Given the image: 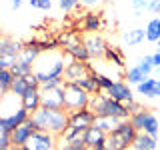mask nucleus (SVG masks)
Returning <instances> with one entry per match:
<instances>
[{
  "label": "nucleus",
  "instance_id": "f257e3e1",
  "mask_svg": "<svg viewBox=\"0 0 160 150\" xmlns=\"http://www.w3.org/2000/svg\"><path fill=\"white\" fill-rule=\"evenodd\" d=\"M66 62H64V50L62 48H54V50H46V52H40L38 58L34 60V68L32 72L38 76L40 84L46 82L50 78H58L64 74Z\"/></svg>",
  "mask_w": 160,
  "mask_h": 150
},
{
  "label": "nucleus",
  "instance_id": "f03ea898",
  "mask_svg": "<svg viewBox=\"0 0 160 150\" xmlns=\"http://www.w3.org/2000/svg\"><path fill=\"white\" fill-rule=\"evenodd\" d=\"M36 122V130H44L54 136H60L68 128V112L66 110H54V108H44L40 106L34 114H30Z\"/></svg>",
  "mask_w": 160,
  "mask_h": 150
},
{
  "label": "nucleus",
  "instance_id": "7ed1b4c3",
  "mask_svg": "<svg viewBox=\"0 0 160 150\" xmlns=\"http://www.w3.org/2000/svg\"><path fill=\"white\" fill-rule=\"evenodd\" d=\"M88 108L92 110L94 116H114V118H120V120H128L130 118V112H128L126 104L110 98L106 94V90H100L96 94H90Z\"/></svg>",
  "mask_w": 160,
  "mask_h": 150
},
{
  "label": "nucleus",
  "instance_id": "20e7f679",
  "mask_svg": "<svg viewBox=\"0 0 160 150\" xmlns=\"http://www.w3.org/2000/svg\"><path fill=\"white\" fill-rule=\"evenodd\" d=\"M136 130L130 120H122L112 132L106 134V150H128L134 142Z\"/></svg>",
  "mask_w": 160,
  "mask_h": 150
},
{
  "label": "nucleus",
  "instance_id": "39448f33",
  "mask_svg": "<svg viewBox=\"0 0 160 150\" xmlns=\"http://www.w3.org/2000/svg\"><path fill=\"white\" fill-rule=\"evenodd\" d=\"M88 100H90V94L86 90L76 86L74 82L64 84V110L66 112H76L80 108H86Z\"/></svg>",
  "mask_w": 160,
  "mask_h": 150
},
{
  "label": "nucleus",
  "instance_id": "423d86ee",
  "mask_svg": "<svg viewBox=\"0 0 160 150\" xmlns=\"http://www.w3.org/2000/svg\"><path fill=\"white\" fill-rule=\"evenodd\" d=\"M56 144H58V136L44 132V130H34L24 146H28L30 150H56Z\"/></svg>",
  "mask_w": 160,
  "mask_h": 150
},
{
  "label": "nucleus",
  "instance_id": "0eeeda50",
  "mask_svg": "<svg viewBox=\"0 0 160 150\" xmlns=\"http://www.w3.org/2000/svg\"><path fill=\"white\" fill-rule=\"evenodd\" d=\"M82 42L84 46L88 48V54H90V60L92 58H104V52H106V46L108 42L104 40V36H100L98 32H86L82 36Z\"/></svg>",
  "mask_w": 160,
  "mask_h": 150
},
{
  "label": "nucleus",
  "instance_id": "6e6552de",
  "mask_svg": "<svg viewBox=\"0 0 160 150\" xmlns=\"http://www.w3.org/2000/svg\"><path fill=\"white\" fill-rule=\"evenodd\" d=\"M34 130H36V122H34L32 116H28L22 124H18L16 128L10 130V144L12 146H24Z\"/></svg>",
  "mask_w": 160,
  "mask_h": 150
},
{
  "label": "nucleus",
  "instance_id": "1a4fd4ad",
  "mask_svg": "<svg viewBox=\"0 0 160 150\" xmlns=\"http://www.w3.org/2000/svg\"><path fill=\"white\" fill-rule=\"evenodd\" d=\"M40 92H42L40 106L54 108V110L64 108V86H54V88H48V90H40Z\"/></svg>",
  "mask_w": 160,
  "mask_h": 150
},
{
  "label": "nucleus",
  "instance_id": "9d476101",
  "mask_svg": "<svg viewBox=\"0 0 160 150\" xmlns=\"http://www.w3.org/2000/svg\"><path fill=\"white\" fill-rule=\"evenodd\" d=\"M106 94L110 98L122 102V104H128V102L134 100V92H132V88H130V84L126 82V80H114L112 86L106 90Z\"/></svg>",
  "mask_w": 160,
  "mask_h": 150
},
{
  "label": "nucleus",
  "instance_id": "9b49d317",
  "mask_svg": "<svg viewBox=\"0 0 160 150\" xmlns=\"http://www.w3.org/2000/svg\"><path fill=\"white\" fill-rule=\"evenodd\" d=\"M92 122H94V114L88 106L80 108L76 112H68V126H76V128L86 132V128L92 126Z\"/></svg>",
  "mask_w": 160,
  "mask_h": 150
},
{
  "label": "nucleus",
  "instance_id": "f8f14e48",
  "mask_svg": "<svg viewBox=\"0 0 160 150\" xmlns=\"http://www.w3.org/2000/svg\"><path fill=\"white\" fill-rule=\"evenodd\" d=\"M84 144L90 150H106V132L96 126H88L84 132Z\"/></svg>",
  "mask_w": 160,
  "mask_h": 150
},
{
  "label": "nucleus",
  "instance_id": "ddd939ff",
  "mask_svg": "<svg viewBox=\"0 0 160 150\" xmlns=\"http://www.w3.org/2000/svg\"><path fill=\"white\" fill-rule=\"evenodd\" d=\"M90 68H92L90 60H88V62H82V60H74L72 64H68V66L64 68V74H62V76H64V80H66V82H74V80L86 76V74L90 72Z\"/></svg>",
  "mask_w": 160,
  "mask_h": 150
},
{
  "label": "nucleus",
  "instance_id": "4468645a",
  "mask_svg": "<svg viewBox=\"0 0 160 150\" xmlns=\"http://www.w3.org/2000/svg\"><path fill=\"white\" fill-rule=\"evenodd\" d=\"M40 100H42V92H40V88H32V86H28V90L20 96L22 108L26 110L28 114H34L40 108Z\"/></svg>",
  "mask_w": 160,
  "mask_h": 150
},
{
  "label": "nucleus",
  "instance_id": "2eb2a0df",
  "mask_svg": "<svg viewBox=\"0 0 160 150\" xmlns=\"http://www.w3.org/2000/svg\"><path fill=\"white\" fill-rule=\"evenodd\" d=\"M28 116H30V114H28L24 108H20L18 112L10 114V116H0V132H8V134H10V130L16 128L18 124H22Z\"/></svg>",
  "mask_w": 160,
  "mask_h": 150
},
{
  "label": "nucleus",
  "instance_id": "dca6fc26",
  "mask_svg": "<svg viewBox=\"0 0 160 150\" xmlns=\"http://www.w3.org/2000/svg\"><path fill=\"white\" fill-rule=\"evenodd\" d=\"M24 44L16 38H10V36H2L0 38V56H12L18 58V54L22 52Z\"/></svg>",
  "mask_w": 160,
  "mask_h": 150
},
{
  "label": "nucleus",
  "instance_id": "f3484780",
  "mask_svg": "<svg viewBox=\"0 0 160 150\" xmlns=\"http://www.w3.org/2000/svg\"><path fill=\"white\" fill-rule=\"evenodd\" d=\"M158 146V138L150 136L146 132H136L134 136V142H132V150H156Z\"/></svg>",
  "mask_w": 160,
  "mask_h": 150
},
{
  "label": "nucleus",
  "instance_id": "a211bd4d",
  "mask_svg": "<svg viewBox=\"0 0 160 150\" xmlns=\"http://www.w3.org/2000/svg\"><path fill=\"white\" fill-rule=\"evenodd\" d=\"M96 74H98L96 70L90 68V72L86 74V76L74 80V84H76V86H80L82 90H86L88 94H96V92H100V86H98V82H96Z\"/></svg>",
  "mask_w": 160,
  "mask_h": 150
},
{
  "label": "nucleus",
  "instance_id": "6ab92c4d",
  "mask_svg": "<svg viewBox=\"0 0 160 150\" xmlns=\"http://www.w3.org/2000/svg\"><path fill=\"white\" fill-rule=\"evenodd\" d=\"M152 110H148V108H142V110H138V112H134V114H130V124L134 126V130L136 132H142L144 126H146V122H148V118L152 116Z\"/></svg>",
  "mask_w": 160,
  "mask_h": 150
},
{
  "label": "nucleus",
  "instance_id": "aec40b11",
  "mask_svg": "<svg viewBox=\"0 0 160 150\" xmlns=\"http://www.w3.org/2000/svg\"><path fill=\"white\" fill-rule=\"evenodd\" d=\"M64 52L72 54L74 60H82V62H88V60H90L88 48L84 46L82 40H78V42H74V44H68V46H64Z\"/></svg>",
  "mask_w": 160,
  "mask_h": 150
},
{
  "label": "nucleus",
  "instance_id": "412c9836",
  "mask_svg": "<svg viewBox=\"0 0 160 150\" xmlns=\"http://www.w3.org/2000/svg\"><path fill=\"white\" fill-rule=\"evenodd\" d=\"M122 122L120 118H114V116H94V122H92V126H96L100 128L102 132H112L114 128L118 126V124Z\"/></svg>",
  "mask_w": 160,
  "mask_h": 150
},
{
  "label": "nucleus",
  "instance_id": "4be33fe9",
  "mask_svg": "<svg viewBox=\"0 0 160 150\" xmlns=\"http://www.w3.org/2000/svg\"><path fill=\"white\" fill-rule=\"evenodd\" d=\"M124 42L128 44V46H138V44H142L144 40H146V30L144 28H134V30H128V32L122 34Z\"/></svg>",
  "mask_w": 160,
  "mask_h": 150
},
{
  "label": "nucleus",
  "instance_id": "5701e85b",
  "mask_svg": "<svg viewBox=\"0 0 160 150\" xmlns=\"http://www.w3.org/2000/svg\"><path fill=\"white\" fill-rule=\"evenodd\" d=\"M104 60L112 62L116 68H124V54L118 46H106V52H104Z\"/></svg>",
  "mask_w": 160,
  "mask_h": 150
},
{
  "label": "nucleus",
  "instance_id": "b1692460",
  "mask_svg": "<svg viewBox=\"0 0 160 150\" xmlns=\"http://www.w3.org/2000/svg\"><path fill=\"white\" fill-rule=\"evenodd\" d=\"M154 86H156V76H152V74H150V76L144 78L140 84H136V92L140 94V96H144V98H152Z\"/></svg>",
  "mask_w": 160,
  "mask_h": 150
},
{
  "label": "nucleus",
  "instance_id": "393cba45",
  "mask_svg": "<svg viewBox=\"0 0 160 150\" xmlns=\"http://www.w3.org/2000/svg\"><path fill=\"white\" fill-rule=\"evenodd\" d=\"M146 40L148 42H158L160 40V18H152L150 22L146 24Z\"/></svg>",
  "mask_w": 160,
  "mask_h": 150
},
{
  "label": "nucleus",
  "instance_id": "a878e982",
  "mask_svg": "<svg viewBox=\"0 0 160 150\" xmlns=\"http://www.w3.org/2000/svg\"><path fill=\"white\" fill-rule=\"evenodd\" d=\"M144 78H148V76H146V74H144L138 66H130L126 72H124V80H126L128 84H134V86H136V84H140Z\"/></svg>",
  "mask_w": 160,
  "mask_h": 150
},
{
  "label": "nucleus",
  "instance_id": "bb28decb",
  "mask_svg": "<svg viewBox=\"0 0 160 150\" xmlns=\"http://www.w3.org/2000/svg\"><path fill=\"white\" fill-rule=\"evenodd\" d=\"M100 26H102V22H100V14L96 12H88L86 16H84V30L86 32H98Z\"/></svg>",
  "mask_w": 160,
  "mask_h": 150
},
{
  "label": "nucleus",
  "instance_id": "cd10ccee",
  "mask_svg": "<svg viewBox=\"0 0 160 150\" xmlns=\"http://www.w3.org/2000/svg\"><path fill=\"white\" fill-rule=\"evenodd\" d=\"M32 68H34V64L24 62V60H20V58H16V60H14V64L10 66V70H12L14 76H28V74L32 72Z\"/></svg>",
  "mask_w": 160,
  "mask_h": 150
},
{
  "label": "nucleus",
  "instance_id": "c85d7f7f",
  "mask_svg": "<svg viewBox=\"0 0 160 150\" xmlns=\"http://www.w3.org/2000/svg\"><path fill=\"white\" fill-rule=\"evenodd\" d=\"M28 90V82H26V76H14L12 84H10V92L16 94V96H22L24 92Z\"/></svg>",
  "mask_w": 160,
  "mask_h": 150
},
{
  "label": "nucleus",
  "instance_id": "c756f323",
  "mask_svg": "<svg viewBox=\"0 0 160 150\" xmlns=\"http://www.w3.org/2000/svg\"><path fill=\"white\" fill-rule=\"evenodd\" d=\"M14 80V74L10 68H0V92H8L10 90V84Z\"/></svg>",
  "mask_w": 160,
  "mask_h": 150
},
{
  "label": "nucleus",
  "instance_id": "7c9ffc66",
  "mask_svg": "<svg viewBox=\"0 0 160 150\" xmlns=\"http://www.w3.org/2000/svg\"><path fill=\"white\" fill-rule=\"evenodd\" d=\"M136 66L142 70L144 74H146V76H150V74L154 72V66H152V56H150V54H146V56H142L140 58V62L136 64Z\"/></svg>",
  "mask_w": 160,
  "mask_h": 150
},
{
  "label": "nucleus",
  "instance_id": "2f4dec72",
  "mask_svg": "<svg viewBox=\"0 0 160 150\" xmlns=\"http://www.w3.org/2000/svg\"><path fill=\"white\" fill-rule=\"evenodd\" d=\"M96 82H98V86H100V90H108L110 86H112V82L114 80L110 78V76H104V74H96Z\"/></svg>",
  "mask_w": 160,
  "mask_h": 150
},
{
  "label": "nucleus",
  "instance_id": "473e14b6",
  "mask_svg": "<svg viewBox=\"0 0 160 150\" xmlns=\"http://www.w3.org/2000/svg\"><path fill=\"white\" fill-rule=\"evenodd\" d=\"M28 4L32 8H38V10H50L52 8V0H28Z\"/></svg>",
  "mask_w": 160,
  "mask_h": 150
},
{
  "label": "nucleus",
  "instance_id": "72a5a7b5",
  "mask_svg": "<svg viewBox=\"0 0 160 150\" xmlns=\"http://www.w3.org/2000/svg\"><path fill=\"white\" fill-rule=\"evenodd\" d=\"M80 4V0H58V6L64 10V12H70Z\"/></svg>",
  "mask_w": 160,
  "mask_h": 150
},
{
  "label": "nucleus",
  "instance_id": "f704fd0d",
  "mask_svg": "<svg viewBox=\"0 0 160 150\" xmlns=\"http://www.w3.org/2000/svg\"><path fill=\"white\" fill-rule=\"evenodd\" d=\"M26 82H28V86H32V88H40V80H38V76L34 72H30L26 76Z\"/></svg>",
  "mask_w": 160,
  "mask_h": 150
},
{
  "label": "nucleus",
  "instance_id": "c9c22d12",
  "mask_svg": "<svg viewBox=\"0 0 160 150\" xmlns=\"http://www.w3.org/2000/svg\"><path fill=\"white\" fill-rule=\"evenodd\" d=\"M126 108H128V112H130V114H134V112H138V110H142L144 106L138 102V100H132V102H128V104H126Z\"/></svg>",
  "mask_w": 160,
  "mask_h": 150
},
{
  "label": "nucleus",
  "instance_id": "e433bc0d",
  "mask_svg": "<svg viewBox=\"0 0 160 150\" xmlns=\"http://www.w3.org/2000/svg\"><path fill=\"white\" fill-rule=\"evenodd\" d=\"M130 2H132V8L134 10H146V6H148V0H130Z\"/></svg>",
  "mask_w": 160,
  "mask_h": 150
},
{
  "label": "nucleus",
  "instance_id": "4c0bfd02",
  "mask_svg": "<svg viewBox=\"0 0 160 150\" xmlns=\"http://www.w3.org/2000/svg\"><path fill=\"white\" fill-rule=\"evenodd\" d=\"M8 146H12V144H10V134L0 132V148H8Z\"/></svg>",
  "mask_w": 160,
  "mask_h": 150
},
{
  "label": "nucleus",
  "instance_id": "58836bf2",
  "mask_svg": "<svg viewBox=\"0 0 160 150\" xmlns=\"http://www.w3.org/2000/svg\"><path fill=\"white\" fill-rule=\"evenodd\" d=\"M14 60L16 58H12V56H0V68H10L14 64Z\"/></svg>",
  "mask_w": 160,
  "mask_h": 150
},
{
  "label": "nucleus",
  "instance_id": "ea45409f",
  "mask_svg": "<svg viewBox=\"0 0 160 150\" xmlns=\"http://www.w3.org/2000/svg\"><path fill=\"white\" fill-rule=\"evenodd\" d=\"M146 10H150V12H154V14H160V0H150Z\"/></svg>",
  "mask_w": 160,
  "mask_h": 150
},
{
  "label": "nucleus",
  "instance_id": "a19ab883",
  "mask_svg": "<svg viewBox=\"0 0 160 150\" xmlns=\"http://www.w3.org/2000/svg\"><path fill=\"white\" fill-rule=\"evenodd\" d=\"M150 56H152V66H154V68H158V66H160V52L156 50V52L150 54Z\"/></svg>",
  "mask_w": 160,
  "mask_h": 150
},
{
  "label": "nucleus",
  "instance_id": "79ce46f5",
  "mask_svg": "<svg viewBox=\"0 0 160 150\" xmlns=\"http://www.w3.org/2000/svg\"><path fill=\"white\" fill-rule=\"evenodd\" d=\"M82 4H86V6H94V4H98L100 0H80Z\"/></svg>",
  "mask_w": 160,
  "mask_h": 150
},
{
  "label": "nucleus",
  "instance_id": "37998d69",
  "mask_svg": "<svg viewBox=\"0 0 160 150\" xmlns=\"http://www.w3.org/2000/svg\"><path fill=\"white\" fill-rule=\"evenodd\" d=\"M20 4H22V0H12V8H14V10L20 8Z\"/></svg>",
  "mask_w": 160,
  "mask_h": 150
},
{
  "label": "nucleus",
  "instance_id": "c03bdc74",
  "mask_svg": "<svg viewBox=\"0 0 160 150\" xmlns=\"http://www.w3.org/2000/svg\"><path fill=\"white\" fill-rule=\"evenodd\" d=\"M154 72H156V76H160V66H158V68H154Z\"/></svg>",
  "mask_w": 160,
  "mask_h": 150
},
{
  "label": "nucleus",
  "instance_id": "a18cd8bd",
  "mask_svg": "<svg viewBox=\"0 0 160 150\" xmlns=\"http://www.w3.org/2000/svg\"><path fill=\"white\" fill-rule=\"evenodd\" d=\"M18 150H30L28 146H18Z\"/></svg>",
  "mask_w": 160,
  "mask_h": 150
},
{
  "label": "nucleus",
  "instance_id": "49530a36",
  "mask_svg": "<svg viewBox=\"0 0 160 150\" xmlns=\"http://www.w3.org/2000/svg\"><path fill=\"white\" fill-rule=\"evenodd\" d=\"M156 50H158V52H160V40H158V42H156Z\"/></svg>",
  "mask_w": 160,
  "mask_h": 150
},
{
  "label": "nucleus",
  "instance_id": "de8ad7c7",
  "mask_svg": "<svg viewBox=\"0 0 160 150\" xmlns=\"http://www.w3.org/2000/svg\"><path fill=\"white\" fill-rule=\"evenodd\" d=\"M10 150H18V146H10Z\"/></svg>",
  "mask_w": 160,
  "mask_h": 150
},
{
  "label": "nucleus",
  "instance_id": "09e8293b",
  "mask_svg": "<svg viewBox=\"0 0 160 150\" xmlns=\"http://www.w3.org/2000/svg\"><path fill=\"white\" fill-rule=\"evenodd\" d=\"M0 150H10V146H8V148H0Z\"/></svg>",
  "mask_w": 160,
  "mask_h": 150
},
{
  "label": "nucleus",
  "instance_id": "8fccbe9b",
  "mask_svg": "<svg viewBox=\"0 0 160 150\" xmlns=\"http://www.w3.org/2000/svg\"><path fill=\"white\" fill-rule=\"evenodd\" d=\"M82 150H90V148H88V146H84V148H82Z\"/></svg>",
  "mask_w": 160,
  "mask_h": 150
},
{
  "label": "nucleus",
  "instance_id": "3c124183",
  "mask_svg": "<svg viewBox=\"0 0 160 150\" xmlns=\"http://www.w3.org/2000/svg\"><path fill=\"white\" fill-rule=\"evenodd\" d=\"M102 2H112V0H102Z\"/></svg>",
  "mask_w": 160,
  "mask_h": 150
},
{
  "label": "nucleus",
  "instance_id": "603ef678",
  "mask_svg": "<svg viewBox=\"0 0 160 150\" xmlns=\"http://www.w3.org/2000/svg\"><path fill=\"white\" fill-rule=\"evenodd\" d=\"M158 18H160V14H158Z\"/></svg>",
  "mask_w": 160,
  "mask_h": 150
},
{
  "label": "nucleus",
  "instance_id": "864d4df0",
  "mask_svg": "<svg viewBox=\"0 0 160 150\" xmlns=\"http://www.w3.org/2000/svg\"><path fill=\"white\" fill-rule=\"evenodd\" d=\"M128 150H130V148H128Z\"/></svg>",
  "mask_w": 160,
  "mask_h": 150
}]
</instances>
